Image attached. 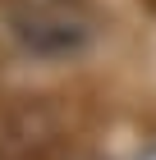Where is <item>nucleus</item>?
Masks as SVG:
<instances>
[{"mask_svg":"<svg viewBox=\"0 0 156 160\" xmlns=\"http://www.w3.org/2000/svg\"><path fill=\"white\" fill-rule=\"evenodd\" d=\"M23 41L32 55H78L92 41V28L73 14H37L23 23Z\"/></svg>","mask_w":156,"mask_h":160,"instance_id":"nucleus-1","label":"nucleus"}]
</instances>
